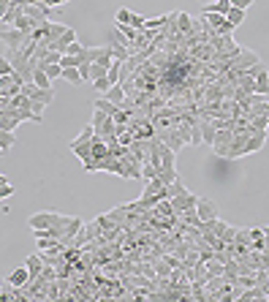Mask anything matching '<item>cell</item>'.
Instances as JSON below:
<instances>
[{
	"mask_svg": "<svg viewBox=\"0 0 269 302\" xmlns=\"http://www.w3.org/2000/svg\"><path fill=\"white\" fill-rule=\"evenodd\" d=\"M30 38V33H25V30H17V28H0V41L6 44V49H19L22 44H25Z\"/></svg>",
	"mask_w": 269,
	"mask_h": 302,
	"instance_id": "obj_1",
	"label": "cell"
},
{
	"mask_svg": "<svg viewBox=\"0 0 269 302\" xmlns=\"http://www.w3.org/2000/svg\"><path fill=\"white\" fill-rule=\"evenodd\" d=\"M196 202H199V196L196 194H191L185 185L180 188V194L177 196H171V207H174V215H183L185 210H191V207H196Z\"/></svg>",
	"mask_w": 269,
	"mask_h": 302,
	"instance_id": "obj_2",
	"label": "cell"
},
{
	"mask_svg": "<svg viewBox=\"0 0 269 302\" xmlns=\"http://www.w3.org/2000/svg\"><path fill=\"white\" fill-rule=\"evenodd\" d=\"M231 139H234V131L231 128H218L215 142H212V153H215L218 158H226L228 155V147H231Z\"/></svg>",
	"mask_w": 269,
	"mask_h": 302,
	"instance_id": "obj_3",
	"label": "cell"
},
{
	"mask_svg": "<svg viewBox=\"0 0 269 302\" xmlns=\"http://www.w3.org/2000/svg\"><path fill=\"white\" fill-rule=\"evenodd\" d=\"M120 161H123V180H139L141 177V161L131 153V150L120 158Z\"/></svg>",
	"mask_w": 269,
	"mask_h": 302,
	"instance_id": "obj_4",
	"label": "cell"
},
{
	"mask_svg": "<svg viewBox=\"0 0 269 302\" xmlns=\"http://www.w3.org/2000/svg\"><path fill=\"white\" fill-rule=\"evenodd\" d=\"M196 212H199V218H201V221L218 218V204L212 202L210 196H199V202H196Z\"/></svg>",
	"mask_w": 269,
	"mask_h": 302,
	"instance_id": "obj_5",
	"label": "cell"
},
{
	"mask_svg": "<svg viewBox=\"0 0 269 302\" xmlns=\"http://www.w3.org/2000/svg\"><path fill=\"white\" fill-rule=\"evenodd\" d=\"M266 145V131H253L248 142H245V155H253V153H261V147Z\"/></svg>",
	"mask_w": 269,
	"mask_h": 302,
	"instance_id": "obj_6",
	"label": "cell"
},
{
	"mask_svg": "<svg viewBox=\"0 0 269 302\" xmlns=\"http://www.w3.org/2000/svg\"><path fill=\"white\" fill-rule=\"evenodd\" d=\"M41 30H44V41H57V38L68 30V25H63V22H44L41 25Z\"/></svg>",
	"mask_w": 269,
	"mask_h": 302,
	"instance_id": "obj_7",
	"label": "cell"
},
{
	"mask_svg": "<svg viewBox=\"0 0 269 302\" xmlns=\"http://www.w3.org/2000/svg\"><path fill=\"white\" fill-rule=\"evenodd\" d=\"M253 133V131H250ZM250 133H234V139H231V147H228V161H234V158H242L245 155V142H248Z\"/></svg>",
	"mask_w": 269,
	"mask_h": 302,
	"instance_id": "obj_8",
	"label": "cell"
},
{
	"mask_svg": "<svg viewBox=\"0 0 269 302\" xmlns=\"http://www.w3.org/2000/svg\"><path fill=\"white\" fill-rule=\"evenodd\" d=\"M68 147H71V153H74L82 163L93 158V139H90V142H71Z\"/></svg>",
	"mask_w": 269,
	"mask_h": 302,
	"instance_id": "obj_9",
	"label": "cell"
},
{
	"mask_svg": "<svg viewBox=\"0 0 269 302\" xmlns=\"http://www.w3.org/2000/svg\"><path fill=\"white\" fill-rule=\"evenodd\" d=\"M25 267H27V272H30V281H36L38 275H41V269H44V256L41 253H30V256L25 259Z\"/></svg>",
	"mask_w": 269,
	"mask_h": 302,
	"instance_id": "obj_10",
	"label": "cell"
},
{
	"mask_svg": "<svg viewBox=\"0 0 269 302\" xmlns=\"http://www.w3.org/2000/svg\"><path fill=\"white\" fill-rule=\"evenodd\" d=\"M174 22H177V30H180V33H183L185 38L191 36V33H196V30H193V22H196V17H191V14H185V11H177V19H174Z\"/></svg>",
	"mask_w": 269,
	"mask_h": 302,
	"instance_id": "obj_11",
	"label": "cell"
},
{
	"mask_svg": "<svg viewBox=\"0 0 269 302\" xmlns=\"http://www.w3.org/2000/svg\"><path fill=\"white\" fill-rule=\"evenodd\" d=\"M30 98L38 101V104H44V106H49L54 101V87H36V90L30 93Z\"/></svg>",
	"mask_w": 269,
	"mask_h": 302,
	"instance_id": "obj_12",
	"label": "cell"
},
{
	"mask_svg": "<svg viewBox=\"0 0 269 302\" xmlns=\"http://www.w3.org/2000/svg\"><path fill=\"white\" fill-rule=\"evenodd\" d=\"M228 11H231V0H212L210 6H204L201 14H223L226 17Z\"/></svg>",
	"mask_w": 269,
	"mask_h": 302,
	"instance_id": "obj_13",
	"label": "cell"
},
{
	"mask_svg": "<svg viewBox=\"0 0 269 302\" xmlns=\"http://www.w3.org/2000/svg\"><path fill=\"white\" fill-rule=\"evenodd\" d=\"M11 286H25L27 281H30V272H27V267L22 264V267H17V269H11V275L6 278Z\"/></svg>",
	"mask_w": 269,
	"mask_h": 302,
	"instance_id": "obj_14",
	"label": "cell"
},
{
	"mask_svg": "<svg viewBox=\"0 0 269 302\" xmlns=\"http://www.w3.org/2000/svg\"><path fill=\"white\" fill-rule=\"evenodd\" d=\"M104 98H106V101H112V104H117V106H120L123 101H125V90H123V85H112V87H109V90L104 93Z\"/></svg>",
	"mask_w": 269,
	"mask_h": 302,
	"instance_id": "obj_15",
	"label": "cell"
},
{
	"mask_svg": "<svg viewBox=\"0 0 269 302\" xmlns=\"http://www.w3.org/2000/svg\"><path fill=\"white\" fill-rule=\"evenodd\" d=\"M112 46V58L114 60H120V63H125L131 58V49H128V44H120V41H114V44H109Z\"/></svg>",
	"mask_w": 269,
	"mask_h": 302,
	"instance_id": "obj_16",
	"label": "cell"
},
{
	"mask_svg": "<svg viewBox=\"0 0 269 302\" xmlns=\"http://www.w3.org/2000/svg\"><path fill=\"white\" fill-rule=\"evenodd\" d=\"M153 267H155V275H158V278H169V275H171V264H169L163 256H155V259H153Z\"/></svg>",
	"mask_w": 269,
	"mask_h": 302,
	"instance_id": "obj_17",
	"label": "cell"
},
{
	"mask_svg": "<svg viewBox=\"0 0 269 302\" xmlns=\"http://www.w3.org/2000/svg\"><path fill=\"white\" fill-rule=\"evenodd\" d=\"M93 109H101V112H106L109 117H114V112H117L120 106H117V104H112V101H106L104 95H101V98H96V101H93Z\"/></svg>",
	"mask_w": 269,
	"mask_h": 302,
	"instance_id": "obj_18",
	"label": "cell"
},
{
	"mask_svg": "<svg viewBox=\"0 0 269 302\" xmlns=\"http://www.w3.org/2000/svg\"><path fill=\"white\" fill-rule=\"evenodd\" d=\"M14 145H17V136H14V131H3V128H0V150H3V153H9Z\"/></svg>",
	"mask_w": 269,
	"mask_h": 302,
	"instance_id": "obj_19",
	"label": "cell"
},
{
	"mask_svg": "<svg viewBox=\"0 0 269 302\" xmlns=\"http://www.w3.org/2000/svg\"><path fill=\"white\" fill-rule=\"evenodd\" d=\"M11 28H17V30H25V33H30V30H33V28H36V22H33V19H30V17H27V14H25V11H22V14H19V17H17V19H14V25H11Z\"/></svg>",
	"mask_w": 269,
	"mask_h": 302,
	"instance_id": "obj_20",
	"label": "cell"
},
{
	"mask_svg": "<svg viewBox=\"0 0 269 302\" xmlns=\"http://www.w3.org/2000/svg\"><path fill=\"white\" fill-rule=\"evenodd\" d=\"M180 221H183V224H188V226H196V229L201 226V218H199V212H196V207L185 210L183 215H180Z\"/></svg>",
	"mask_w": 269,
	"mask_h": 302,
	"instance_id": "obj_21",
	"label": "cell"
},
{
	"mask_svg": "<svg viewBox=\"0 0 269 302\" xmlns=\"http://www.w3.org/2000/svg\"><path fill=\"white\" fill-rule=\"evenodd\" d=\"M17 125H19V120L14 115L0 112V128H3V131H17Z\"/></svg>",
	"mask_w": 269,
	"mask_h": 302,
	"instance_id": "obj_22",
	"label": "cell"
},
{
	"mask_svg": "<svg viewBox=\"0 0 269 302\" xmlns=\"http://www.w3.org/2000/svg\"><path fill=\"white\" fill-rule=\"evenodd\" d=\"M153 215H174V207H171V199H161V202L153 207Z\"/></svg>",
	"mask_w": 269,
	"mask_h": 302,
	"instance_id": "obj_23",
	"label": "cell"
},
{
	"mask_svg": "<svg viewBox=\"0 0 269 302\" xmlns=\"http://www.w3.org/2000/svg\"><path fill=\"white\" fill-rule=\"evenodd\" d=\"M245 17H248V11H242V9H234V6H231V11H228V14H226V19H228V22H231V25H234V28H240V25H242V22H245Z\"/></svg>",
	"mask_w": 269,
	"mask_h": 302,
	"instance_id": "obj_24",
	"label": "cell"
},
{
	"mask_svg": "<svg viewBox=\"0 0 269 302\" xmlns=\"http://www.w3.org/2000/svg\"><path fill=\"white\" fill-rule=\"evenodd\" d=\"M41 68L46 71V76H49L52 82L63 76V66H60V63H41Z\"/></svg>",
	"mask_w": 269,
	"mask_h": 302,
	"instance_id": "obj_25",
	"label": "cell"
},
{
	"mask_svg": "<svg viewBox=\"0 0 269 302\" xmlns=\"http://www.w3.org/2000/svg\"><path fill=\"white\" fill-rule=\"evenodd\" d=\"M33 82H36V87H52V79L46 76V71H44L41 66L33 71Z\"/></svg>",
	"mask_w": 269,
	"mask_h": 302,
	"instance_id": "obj_26",
	"label": "cell"
},
{
	"mask_svg": "<svg viewBox=\"0 0 269 302\" xmlns=\"http://www.w3.org/2000/svg\"><path fill=\"white\" fill-rule=\"evenodd\" d=\"M158 180H161L163 185H169V182L180 180V172L177 169H158Z\"/></svg>",
	"mask_w": 269,
	"mask_h": 302,
	"instance_id": "obj_27",
	"label": "cell"
},
{
	"mask_svg": "<svg viewBox=\"0 0 269 302\" xmlns=\"http://www.w3.org/2000/svg\"><path fill=\"white\" fill-rule=\"evenodd\" d=\"M256 93L258 95H269V71H266V74H261V76H256Z\"/></svg>",
	"mask_w": 269,
	"mask_h": 302,
	"instance_id": "obj_28",
	"label": "cell"
},
{
	"mask_svg": "<svg viewBox=\"0 0 269 302\" xmlns=\"http://www.w3.org/2000/svg\"><path fill=\"white\" fill-rule=\"evenodd\" d=\"M63 79L71 85H82V74H79V68H63Z\"/></svg>",
	"mask_w": 269,
	"mask_h": 302,
	"instance_id": "obj_29",
	"label": "cell"
},
{
	"mask_svg": "<svg viewBox=\"0 0 269 302\" xmlns=\"http://www.w3.org/2000/svg\"><path fill=\"white\" fill-rule=\"evenodd\" d=\"M54 278H57V269H54L52 264H46V261H44V269H41V275H38V281L49 283V281H54Z\"/></svg>",
	"mask_w": 269,
	"mask_h": 302,
	"instance_id": "obj_30",
	"label": "cell"
},
{
	"mask_svg": "<svg viewBox=\"0 0 269 302\" xmlns=\"http://www.w3.org/2000/svg\"><path fill=\"white\" fill-rule=\"evenodd\" d=\"M101 76H109V68L98 66V63H90V82L93 79H101Z\"/></svg>",
	"mask_w": 269,
	"mask_h": 302,
	"instance_id": "obj_31",
	"label": "cell"
},
{
	"mask_svg": "<svg viewBox=\"0 0 269 302\" xmlns=\"http://www.w3.org/2000/svg\"><path fill=\"white\" fill-rule=\"evenodd\" d=\"M245 74H248L250 79H256V76H261V74H266V63H264V60H258L256 66H250L248 71H245Z\"/></svg>",
	"mask_w": 269,
	"mask_h": 302,
	"instance_id": "obj_32",
	"label": "cell"
},
{
	"mask_svg": "<svg viewBox=\"0 0 269 302\" xmlns=\"http://www.w3.org/2000/svg\"><path fill=\"white\" fill-rule=\"evenodd\" d=\"M128 25H131L133 30H139V33H141V30H147V19L141 17V14H131V22H128Z\"/></svg>",
	"mask_w": 269,
	"mask_h": 302,
	"instance_id": "obj_33",
	"label": "cell"
},
{
	"mask_svg": "<svg viewBox=\"0 0 269 302\" xmlns=\"http://www.w3.org/2000/svg\"><path fill=\"white\" fill-rule=\"evenodd\" d=\"M93 87H96V90H98L101 95H104V93L109 90V87H112V79H109V76H101V79H93Z\"/></svg>",
	"mask_w": 269,
	"mask_h": 302,
	"instance_id": "obj_34",
	"label": "cell"
},
{
	"mask_svg": "<svg viewBox=\"0 0 269 302\" xmlns=\"http://www.w3.org/2000/svg\"><path fill=\"white\" fill-rule=\"evenodd\" d=\"M60 66L63 68H79V54H63Z\"/></svg>",
	"mask_w": 269,
	"mask_h": 302,
	"instance_id": "obj_35",
	"label": "cell"
},
{
	"mask_svg": "<svg viewBox=\"0 0 269 302\" xmlns=\"http://www.w3.org/2000/svg\"><path fill=\"white\" fill-rule=\"evenodd\" d=\"M250 128H253V131H266V128H269V123H266V115H258V117H253V120H250Z\"/></svg>",
	"mask_w": 269,
	"mask_h": 302,
	"instance_id": "obj_36",
	"label": "cell"
},
{
	"mask_svg": "<svg viewBox=\"0 0 269 302\" xmlns=\"http://www.w3.org/2000/svg\"><path fill=\"white\" fill-rule=\"evenodd\" d=\"M201 17L210 22V28H212V30H215L218 25H223V22H226V17H223V14H201Z\"/></svg>",
	"mask_w": 269,
	"mask_h": 302,
	"instance_id": "obj_37",
	"label": "cell"
},
{
	"mask_svg": "<svg viewBox=\"0 0 269 302\" xmlns=\"http://www.w3.org/2000/svg\"><path fill=\"white\" fill-rule=\"evenodd\" d=\"M112 60H114V58H112V46H104V52H101V58H98L96 63H98V66H106V68H109V66H112Z\"/></svg>",
	"mask_w": 269,
	"mask_h": 302,
	"instance_id": "obj_38",
	"label": "cell"
},
{
	"mask_svg": "<svg viewBox=\"0 0 269 302\" xmlns=\"http://www.w3.org/2000/svg\"><path fill=\"white\" fill-rule=\"evenodd\" d=\"M106 117H109L106 112H101V109H93V128H96V131H98V128H101V125H104V123H106Z\"/></svg>",
	"mask_w": 269,
	"mask_h": 302,
	"instance_id": "obj_39",
	"label": "cell"
},
{
	"mask_svg": "<svg viewBox=\"0 0 269 302\" xmlns=\"http://www.w3.org/2000/svg\"><path fill=\"white\" fill-rule=\"evenodd\" d=\"M161 190H163V182L161 180H147V185H144V194H161Z\"/></svg>",
	"mask_w": 269,
	"mask_h": 302,
	"instance_id": "obj_40",
	"label": "cell"
},
{
	"mask_svg": "<svg viewBox=\"0 0 269 302\" xmlns=\"http://www.w3.org/2000/svg\"><path fill=\"white\" fill-rule=\"evenodd\" d=\"M93 136H96V128H93V123H90V125H84L82 133H79V136H76L74 142H90Z\"/></svg>",
	"mask_w": 269,
	"mask_h": 302,
	"instance_id": "obj_41",
	"label": "cell"
},
{
	"mask_svg": "<svg viewBox=\"0 0 269 302\" xmlns=\"http://www.w3.org/2000/svg\"><path fill=\"white\" fill-rule=\"evenodd\" d=\"M131 14H133V11L120 9V11H117V17H114V25H128V22H131Z\"/></svg>",
	"mask_w": 269,
	"mask_h": 302,
	"instance_id": "obj_42",
	"label": "cell"
},
{
	"mask_svg": "<svg viewBox=\"0 0 269 302\" xmlns=\"http://www.w3.org/2000/svg\"><path fill=\"white\" fill-rule=\"evenodd\" d=\"M236 232H240V226H226V232H223V237H220V240H223L226 245L234 242V240H236Z\"/></svg>",
	"mask_w": 269,
	"mask_h": 302,
	"instance_id": "obj_43",
	"label": "cell"
},
{
	"mask_svg": "<svg viewBox=\"0 0 269 302\" xmlns=\"http://www.w3.org/2000/svg\"><path fill=\"white\" fill-rule=\"evenodd\" d=\"M9 74H14V66L9 63V58L3 54V58H0V76H9Z\"/></svg>",
	"mask_w": 269,
	"mask_h": 302,
	"instance_id": "obj_44",
	"label": "cell"
},
{
	"mask_svg": "<svg viewBox=\"0 0 269 302\" xmlns=\"http://www.w3.org/2000/svg\"><path fill=\"white\" fill-rule=\"evenodd\" d=\"M9 196H14V185H11V182H3V185H0V202L9 199Z\"/></svg>",
	"mask_w": 269,
	"mask_h": 302,
	"instance_id": "obj_45",
	"label": "cell"
},
{
	"mask_svg": "<svg viewBox=\"0 0 269 302\" xmlns=\"http://www.w3.org/2000/svg\"><path fill=\"white\" fill-rule=\"evenodd\" d=\"M82 52H84V44H76L74 41V44H68V49L63 52V54H82Z\"/></svg>",
	"mask_w": 269,
	"mask_h": 302,
	"instance_id": "obj_46",
	"label": "cell"
},
{
	"mask_svg": "<svg viewBox=\"0 0 269 302\" xmlns=\"http://www.w3.org/2000/svg\"><path fill=\"white\" fill-rule=\"evenodd\" d=\"M253 3H256V0H231V6H234V9H242V11H248Z\"/></svg>",
	"mask_w": 269,
	"mask_h": 302,
	"instance_id": "obj_47",
	"label": "cell"
},
{
	"mask_svg": "<svg viewBox=\"0 0 269 302\" xmlns=\"http://www.w3.org/2000/svg\"><path fill=\"white\" fill-rule=\"evenodd\" d=\"M79 74H82V82H90V63H79Z\"/></svg>",
	"mask_w": 269,
	"mask_h": 302,
	"instance_id": "obj_48",
	"label": "cell"
},
{
	"mask_svg": "<svg viewBox=\"0 0 269 302\" xmlns=\"http://www.w3.org/2000/svg\"><path fill=\"white\" fill-rule=\"evenodd\" d=\"M117 142H120V145H125V147H128L131 142H133V133H131V131H123L120 136H117Z\"/></svg>",
	"mask_w": 269,
	"mask_h": 302,
	"instance_id": "obj_49",
	"label": "cell"
},
{
	"mask_svg": "<svg viewBox=\"0 0 269 302\" xmlns=\"http://www.w3.org/2000/svg\"><path fill=\"white\" fill-rule=\"evenodd\" d=\"M30 109H33L36 115H44V112H46V106H44V104H38V101H33V98H30Z\"/></svg>",
	"mask_w": 269,
	"mask_h": 302,
	"instance_id": "obj_50",
	"label": "cell"
},
{
	"mask_svg": "<svg viewBox=\"0 0 269 302\" xmlns=\"http://www.w3.org/2000/svg\"><path fill=\"white\" fill-rule=\"evenodd\" d=\"M3 182H9V180H6V174H0V185H3Z\"/></svg>",
	"mask_w": 269,
	"mask_h": 302,
	"instance_id": "obj_51",
	"label": "cell"
},
{
	"mask_svg": "<svg viewBox=\"0 0 269 302\" xmlns=\"http://www.w3.org/2000/svg\"><path fill=\"white\" fill-rule=\"evenodd\" d=\"M0 155H6V153H3V150H0Z\"/></svg>",
	"mask_w": 269,
	"mask_h": 302,
	"instance_id": "obj_52",
	"label": "cell"
}]
</instances>
